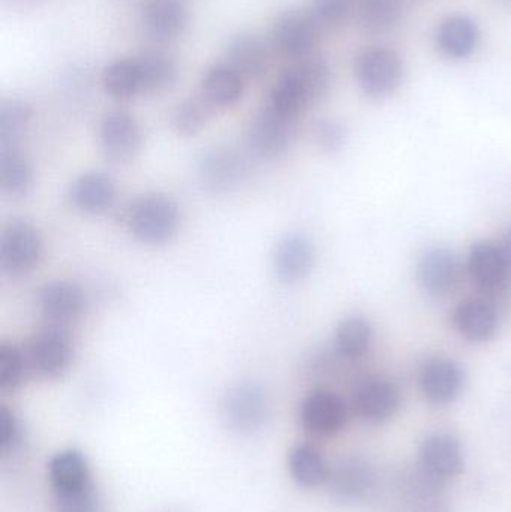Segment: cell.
Returning a JSON list of instances; mask_svg holds the SVG:
<instances>
[{"instance_id": "ab89813d", "label": "cell", "mask_w": 511, "mask_h": 512, "mask_svg": "<svg viewBox=\"0 0 511 512\" xmlns=\"http://www.w3.org/2000/svg\"><path fill=\"white\" fill-rule=\"evenodd\" d=\"M509 2H511V0H509Z\"/></svg>"}, {"instance_id": "7402d4cb", "label": "cell", "mask_w": 511, "mask_h": 512, "mask_svg": "<svg viewBox=\"0 0 511 512\" xmlns=\"http://www.w3.org/2000/svg\"><path fill=\"white\" fill-rule=\"evenodd\" d=\"M189 20L186 0H147L143 6V24L150 38L173 41L182 35Z\"/></svg>"}, {"instance_id": "d590c367", "label": "cell", "mask_w": 511, "mask_h": 512, "mask_svg": "<svg viewBox=\"0 0 511 512\" xmlns=\"http://www.w3.org/2000/svg\"><path fill=\"white\" fill-rule=\"evenodd\" d=\"M24 429L20 417L8 405H0V453L14 454L23 444Z\"/></svg>"}, {"instance_id": "3957f363", "label": "cell", "mask_w": 511, "mask_h": 512, "mask_svg": "<svg viewBox=\"0 0 511 512\" xmlns=\"http://www.w3.org/2000/svg\"><path fill=\"white\" fill-rule=\"evenodd\" d=\"M123 221L141 245L164 246L173 242L182 225V210L173 197L149 192L126 206Z\"/></svg>"}, {"instance_id": "f1b7e54d", "label": "cell", "mask_w": 511, "mask_h": 512, "mask_svg": "<svg viewBox=\"0 0 511 512\" xmlns=\"http://www.w3.org/2000/svg\"><path fill=\"white\" fill-rule=\"evenodd\" d=\"M33 188V168L20 146L0 147V189L12 198L26 197Z\"/></svg>"}, {"instance_id": "4dcf8cb0", "label": "cell", "mask_w": 511, "mask_h": 512, "mask_svg": "<svg viewBox=\"0 0 511 512\" xmlns=\"http://www.w3.org/2000/svg\"><path fill=\"white\" fill-rule=\"evenodd\" d=\"M105 92L117 101H128L143 93L137 59H119L105 68L102 75Z\"/></svg>"}, {"instance_id": "52a82bcc", "label": "cell", "mask_w": 511, "mask_h": 512, "mask_svg": "<svg viewBox=\"0 0 511 512\" xmlns=\"http://www.w3.org/2000/svg\"><path fill=\"white\" fill-rule=\"evenodd\" d=\"M467 270L477 288L485 292V300L495 307L501 306L511 294V268L497 243L473 245L468 254Z\"/></svg>"}, {"instance_id": "4fadbf2b", "label": "cell", "mask_w": 511, "mask_h": 512, "mask_svg": "<svg viewBox=\"0 0 511 512\" xmlns=\"http://www.w3.org/2000/svg\"><path fill=\"white\" fill-rule=\"evenodd\" d=\"M401 400V391L395 382L375 376L356 385L351 409L365 423L383 424L395 417L401 408Z\"/></svg>"}, {"instance_id": "44dd1931", "label": "cell", "mask_w": 511, "mask_h": 512, "mask_svg": "<svg viewBox=\"0 0 511 512\" xmlns=\"http://www.w3.org/2000/svg\"><path fill=\"white\" fill-rule=\"evenodd\" d=\"M116 197V182L102 171L81 174L68 189L69 203L84 215H102L113 207Z\"/></svg>"}, {"instance_id": "9a60e30c", "label": "cell", "mask_w": 511, "mask_h": 512, "mask_svg": "<svg viewBox=\"0 0 511 512\" xmlns=\"http://www.w3.org/2000/svg\"><path fill=\"white\" fill-rule=\"evenodd\" d=\"M330 495L342 504H357L369 498L375 487L371 463L360 456H345L330 465L327 480Z\"/></svg>"}, {"instance_id": "83f0119b", "label": "cell", "mask_w": 511, "mask_h": 512, "mask_svg": "<svg viewBox=\"0 0 511 512\" xmlns=\"http://www.w3.org/2000/svg\"><path fill=\"white\" fill-rule=\"evenodd\" d=\"M245 78L228 65H215L207 69L201 81V95L218 108H230L242 99Z\"/></svg>"}, {"instance_id": "d6a6232c", "label": "cell", "mask_w": 511, "mask_h": 512, "mask_svg": "<svg viewBox=\"0 0 511 512\" xmlns=\"http://www.w3.org/2000/svg\"><path fill=\"white\" fill-rule=\"evenodd\" d=\"M32 108L20 99H8L0 105V147L20 146L32 120Z\"/></svg>"}, {"instance_id": "5bb4252c", "label": "cell", "mask_w": 511, "mask_h": 512, "mask_svg": "<svg viewBox=\"0 0 511 512\" xmlns=\"http://www.w3.org/2000/svg\"><path fill=\"white\" fill-rule=\"evenodd\" d=\"M465 454L461 441L450 433H434L419 448V469L438 483L459 477L464 472Z\"/></svg>"}, {"instance_id": "1f68e13d", "label": "cell", "mask_w": 511, "mask_h": 512, "mask_svg": "<svg viewBox=\"0 0 511 512\" xmlns=\"http://www.w3.org/2000/svg\"><path fill=\"white\" fill-rule=\"evenodd\" d=\"M215 111L213 105L201 93L191 96L174 108L171 126L180 137H195L206 128Z\"/></svg>"}, {"instance_id": "7a4b0ae2", "label": "cell", "mask_w": 511, "mask_h": 512, "mask_svg": "<svg viewBox=\"0 0 511 512\" xmlns=\"http://www.w3.org/2000/svg\"><path fill=\"white\" fill-rule=\"evenodd\" d=\"M332 71L323 59L309 57L285 69L269 95L267 107L282 116L299 119L329 93Z\"/></svg>"}, {"instance_id": "d4e9b609", "label": "cell", "mask_w": 511, "mask_h": 512, "mask_svg": "<svg viewBox=\"0 0 511 512\" xmlns=\"http://www.w3.org/2000/svg\"><path fill=\"white\" fill-rule=\"evenodd\" d=\"M288 472L294 483L303 489L326 486L329 480L330 463L317 445L302 442L294 445L288 453Z\"/></svg>"}, {"instance_id": "277c9868", "label": "cell", "mask_w": 511, "mask_h": 512, "mask_svg": "<svg viewBox=\"0 0 511 512\" xmlns=\"http://www.w3.org/2000/svg\"><path fill=\"white\" fill-rule=\"evenodd\" d=\"M30 375L42 381H57L71 370L75 345L68 328L45 325L24 348Z\"/></svg>"}, {"instance_id": "6da1fadb", "label": "cell", "mask_w": 511, "mask_h": 512, "mask_svg": "<svg viewBox=\"0 0 511 512\" xmlns=\"http://www.w3.org/2000/svg\"><path fill=\"white\" fill-rule=\"evenodd\" d=\"M54 512H101L102 501L92 469L81 451L68 448L47 463Z\"/></svg>"}, {"instance_id": "cb8c5ba5", "label": "cell", "mask_w": 511, "mask_h": 512, "mask_svg": "<svg viewBox=\"0 0 511 512\" xmlns=\"http://www.w3.org/2000/svg\"><path fill=\"white\" fill-rule=\"evenodd\" d=\"M480 30L476 21L467 15H450L444 18L435 33L438 50L449 59L470 57L479 45Z\"/></svg>"}, {"instance_id": "74e56055", "label": "cell", "mask_w": 511, "mask_h": 512, "mask_svg": "<svg viewBox=\"0 0 511 512\" xmlns=\"http://www.w3.org/2000/svg\"><path fill=\"white\" fill-rule=\"evenodd\" d=\"M345 137H347V132H345L344 126L336 120L323 119L315 123L314 140L324 152H338L344 146Z\"/></svg>"}, {"instance_id": "603a6c76", "label": "cell", "mask_w": 511, "mask_h": 512, "mask_svg": "<svg viewBox=\"0 0 511 512\" xmlns=\"http://www.w3.org/2000/svg\"><path fill=\"white\" fill-rule=\"evenodd\" d=\"M456 330L471 343H485L497 333L498 309L485 298H471L453 313Z\"/></svg>"}, {"instance_id": "836d02e7", "label": "cell", "mask_w": 511, "mask_h": 512, "mask_svg": "<svg viewBox=\"0 0 511 512\" xmlns=\"http://www.w3.org/2000/svg\"><path fill=\"white\" fill-rule=\"evenodd\" d=\"M402 0H362L359 5L360 23L371 32L392 29L401 20Z\"/></svg>"}, {"instance_id": "f35d334b", "label": "cell", "mask_w": 511, "mask_h": 512, "mask_svg": "<svg viewBox=\"0 0 511 512\" xmlns=\"http://www.w3.org/2000/svg\"><path fill=\"white\" fill-rule=\"evenodd\" d=\"M501 251L506 256L507 262H509L511 268V227L504 234L503 240L500 243Z\"/></svg>"}, {"instance_id": "2e32d148", "label": "cell", "mask_w": 511, "mask_h": 512, "mask_svg": "<svg viewBox=\"0 0 511 512\" xmlns=\"http://www.w3.org/2000/svg\"><path fill=\"white\" fill-rule=\"evenodd\" d=\"M320 38V26L312 15L287 12L272 27V44L288 59H308Z\"/></svg>"}, {"instance_id": "8fae6325", "label": "cell", "mask_w": 511, "mask_h": 512, "mask_svg": "<svg viewBox=\"0 0 511 512\" xmlns=\"http://www.w3.org/2000/svg\"><path fill=\"white\" fill-rule=\"evenodd\" d=\"M347 403L330 390L311 391L300 405L299 420L303 430L314 438L338 435L348 421Z\"/></svg>"}, {"instance_id": "ac0fdd59", "label": "cell", "mask_w": 511, "mask_h": 512, "mask_svg": "<svg viewBox=\"0 0 511 512\" xmlns=\"http://www.w3.org/2000/svg\"><path fill=\"white\" fill-rule=\"evenodd\" d=\"M417 279L420 286L434 297L452 294L461 285V262L450 249L432 246L423 251L417 261Z\"/></svg>"}, {"instance_id": "ba28073f", "label": "cell", "mask_w": 511, "mask_h": 512, "mask_svg": "<svg viewBox=\"0 0 511 512\" xmlns=\"http://www.w3.org/2000/svg\"><path fill=\"white\" fill-rule=\"evenodd\" d=\"M357 84L369 98L392 95L404 77L401 56L389 47H371L357 56L354 65Z\"/></svg>"}, {"instance_id": "e575fe53", "label": "cell", "mask_w": 511, "mask_h": 512, "mask_svg": "<svg viewBox=\"0 0 511 512\" xmlns=\"http://www.w3.org/2000/svg\"><path fill=\"white\" fill-rule=\"evenodd\" d=\"M29 375L24 349L14 343H0V391L15 393Z\"/></svg>"}, {"instance_id": "4316f807", "label": "cell", "mask_w": 511, "mask_h": 512, "mask_svg": "<svg viewBox=\"0 0 511 512\" xmlns=\"http://www.w3.org/2000/svg\"><path fill=\"white\" fill-rule=\"evenodd\" d=\"M137 60L144 95H159L176 84L179 68L176 59L168 51L152 48L144 51Z\"/></svg>"}, {"instance_id": "e0dca14e", "label": "cell", "mask_w": 511, "mask_h": 512, "mask_svg": "<svg viewBox=\"0 0 511 512\" xmlns=\"http://www.w3.org/2000/svg\"><path fill=\"white\" fill-rule=\"evenodd\" d=\"M198 176L207 191L227 194L239 188L248 176V162L230 147H215L200 159Z\"/></svg>"}, {"instance_id": "7c38bea8", "label": "cell", "mask_w": 511, "mask_h": 512, "mask_svg": "<svg viewBox=\"0 0 511 512\" xmlns=\"http://www.w3.org/2000/svg\"><path fill=\"white\" fill-rule=\"evenodd\" d=\"M99 146L113 164L134 161L143 146L140 123L128 111H110L99 126Z\"/></svg>"}, {"instance_id": "ffe728a7", "label": "cell", "mask_w": 511, "mask_h": 512, "mask_svg": "<svg viewBox=\"0 0 511 512\" xmlns=\"http://www.w3.org/2000/svg\"><path fill=\"white\" fill-rule=\"evenodd\" d=\"M315 264L314 243L305 234H285L273 252V271L279 282L294 285L309 276Z\"/></svg>"}, {"instance_id": "30bf717a", "label": "cell", "mask_w": 511, "mask_h": 512, "mask_svg": "<svg viewBox=\"0 0 511 512\" xmlns=\"http://www.w3.org/2000/svg\"><path fill=\"white\" fill-rule=\"evenodd\" d=\"M39 310L45 324L68 328L86 315L89 300L83 286L74 280H53L39 291Z\"/></svg>"}, {"instance_id": "9c48e42d", "label": "cell", "mask_w": 511, "mask_h": 512, "mask_svg": "<svg viewBox=\"0 0 511 512\" xmlns=\"http://www.w3.org/2000/svg\"><path fill=\"white\" fill-rule=\"evenodd\" d=\"M299 134V119L263 108L249 123L246 144L260 159H278L288 152Z\"/></svg>"}, {"instance_id": "484cf974", "label": "cell", "mask_w": 511, "mask_h": 512, "mask_svg": "<svg viewBox=\"0 0 511 512\" xmlns=\"http://www.w3.org/2000/svg\"><path fill=\"white\" fill-rule=\"evenodd\" d=\"M227 63L243 78H260L270 66L269 47L252 33H242L231 39L227 48Z\"/></svg>"}, {"instance_id": "8d00e7d4", "label": "cell", "mask_w": 511, "mask_h": 512, "mask_svg": "<svg viewBox=\"0 0 511 512\" xmlns=\"http://www.w3.org/2000/svg\"><path fill=\"white\" fill-rule=\"evenodd\" d=\"M351 9L353 0H314L312 17L320 27H335L347 20Z\"/></svg>"}, {"instance_id": "d6986e66", "label": "cell", "mask_w": 511, "mask_h": 512, "mask_svg": "<svg viewBox=\"0 0 511 512\" xmlns=\"http://www.w3.org/2000/svg\"><path fill=\"white\" fill-rule=\"evenodd\" d=\"M464 385V369L452 358H429L419 372L420 391L434 405L455 402L461 396Z\"/></svg>"}, {"instance_id": "8992f818", "label": "cell", "mask_w": 511, "mask_h": 512, "mask_svg": "<svg viewBox=\"0 0 511 512\" xmlns=\"http://www.w3.org/2000/svg\"><path fill=\"white\" fill-rule=\"evenodd\" d=\"M45 243L41 231L27 221H12L0 237V268L9 277L27 276L41 265Z\"/></svg>"}, {"instance_id": "f546056e", "label": "cell", "mask_w": 511, "mask_h": 512, "mask_svg": "<svg viewBox=\"0 0 511 512\" xmlns=\"http://www.w3.org/2000/svg\"><path fill=\"white\" fill-rule=\"evenodd\" d=\"M374 339L371 322L362 316H348L339 322L335 333V351L344 360H359L368 354Z\"/></svg>"}, {"instance_id": "5b68a950", "label": "cell", "mask_w": 511, "mask_h": 512, "mask_svg": "<svg viewBox=\"0 0 511 512\" xmlns=\"http://www.w3.org/2000/svg\"><path fill=\"white\" fill-rule=\"evenodd\" d=\"M222 417L233 432L254 435L269 421V394L258 382H237L222 399Z\"/></svg>"}]
</instances>
